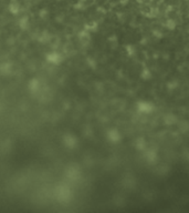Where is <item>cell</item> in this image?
<instances>
[{
	"label": "cell",
	"instance_id": "obj_1",
	"mask_svg": "<svg viewBox=\"0 0 189 213\" xmlns=\"http://www.w3.org/2000/svg\"><path fill=\"white\" fill-rule=\"evenodd\" d=\"M165 27L169 30H174L176 28V22L173 19H167L165 22Z\"/></svg>",
	"mask_w": 189,
	"mask_h": 213
},
{
	"label": "cell",
	"instance_id": "obj_2",
	"mask_svg": "<svg viewBox=\"0 0 189 213\" xmlns=\"http://www.w3.org/2000/svg\"><path fill=\"white\" fill-rule=\"evenodd\" d=\"M9 10H10V12L11 13H17L19 11V5L17 3V2H11L10 5H9Z\"/></svg>",
	"mask_w": 189,
	"mask_h": 213
},
{
	"label": "cell",
	"instance_id": "obj_3",
	"mask_svg": "<svg viewBox=\"0 0 189 213\" xmlns=\"http://www.w3.org/2000/svg\"><path fill=\"white\" fill-rule=\"evenodd\" d=\"M49 60L52 61L53 63H58V62H60L61 57L59 54H56V53H51V56L49 57Z\"/></svg>",
	"mask_w": 189,
	"mask_h": 213
},
{
	"label": "cell",
	"instance_id": "obj_4",
	"mask_svg": "<svg viewBox=\"0 0 189 213\" xmlns=\"http://www.w3.org/2000/svg\"><path fill=\"white\" fill-rule=\"evenodd\" d=\"M85 30H88V31H96L97 30V23L96 22H92L90 25H86L85 26Z\"/></svg>",
	"mask_w": 189,
	"mask_h": 213
},
{
	"label": "cell",
	"instance_id": "obj_5",
	"mask_svg": "<svg viewBox=\"0 0 189 213\" xmlns=\"http://www.w3.org/2000/svg\"><path fill=\"white\" fill-rule=\"evenodd\" d=\"M142 78H143V79H145V80L149 79V78H152V73L149 72L147 69H145V70L143 71V73H142Z\"/></svg>",
	"mask_w": 189,
	"mask_h": 213
},
{
	"label": "cell",
	"instance_id": "obj_6",
	"mask_svg": "<svg viewBox=\"0 0 189 213\" xmlns=\"http://www.w3.org/2000/svg\"><path fill=\"white\" fill-rule=\"evenodd\" d=\"M121 3L122 5H126V3H128V0H121Z\"/></svg>",
	"mask_w": 189,
	"mask_h": 213
},
{
	"label": "cell",
	"instance_id": "obj_7",
	"mask_svg": "<svg viewBox=\"0 0 189 213\" xmlns=\"http://www.w3.org/2000/svg\"><path fill=\"white\" fill-rule=\"evenodd\" d=\"M188 17H189V14H188Z\"/></svg>",
	"mask_w": 189,
	"mask_h": 213
}]
</instances>
